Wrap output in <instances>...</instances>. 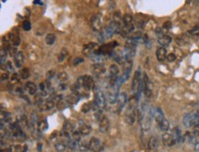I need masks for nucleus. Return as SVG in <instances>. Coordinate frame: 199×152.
I'll list each match as a JSON object with an SVG mask.
<instances>
[{
	"mask_svg": "<svg viewBox=\"0 0 199 152\" xmlns=\"http://www.w3.org/2000/svg\"><path fill=\"white\" fill-rule=\"evenodd\" d=\"M18 75H19V77L21 78L22 79H28V78H30V69H29V68H27V67L22 68L21 70L19 71Z\"/></svg>",
	"mask_w": 199,
	"mask_h": 152,
	"instance_id": "obj_23",
	"label": "nucleus"
},
{
	"mask_svg": "<svg viewBox=\"0 0 199 152\" xmlns=\"http://www.w3.org/2000/svg\"><path fill=\"white\" fill-rule=\"evenodd\" d=\"M162 142L167 147H173L174 145H175V143H177L173 133L171 134V133H164L162 135Z\"/></svg>",
	"mask_w": 199,
	"mask_h": 152,
	"instance_id": "obj_7",
	"label": "nucleus"
},
{
	"mask_svg": "<svg viewBox=\"0 0 199 152\" xmlns=\"http://www.w3.org/2000/svg\"><path fill=\"white\" fill-rule=\"evenodd\" d=\"M56 40V36L54 35L53 33H49L46 35V38H45V41H46V44L48 45H52L54 44V41H55Z\"/></svg>",
	"mask_w": 199,
	"mask_h": 152,
	"instance_id": "obj_25",
	"label": "nucleus"
},
{
	"mask_svg": "<svg viewBox=\"0 0 199 152\" xmlns=\"http://www.w3.org/2000/svg\"><path fill=\"white\" fill-rule=\"evenodd\" d=\"M78 149L81 150V151H86L89 149V146H88V144L84 141V140H79L78 141Z\"/></svg>",
	"mask_w": 199,
	"mask_h": 152,
	"instance_id": "obj_27",
	"label": "nucleus"
},
{
	"mask_svg": "<svg viewBox=\"0 0 199 152\" xmlns=\"http://www.w3.org/2000/svg\"><path fill=\"white\" fill-rule=\"evenodd\" d=\"M66 147H67V144L64 143L63 141L55 144V148L58 152H64V150L66 149Z\"/></svg>",
	"mask_w": 199,
	"mask_h": 152,
	"instance_id": "obj_28",
	"label": "nucleus"
},
{
	"mask_svg": "<svg viewBox=\"0 0 199 152\" xmlns=\"http://www.w3.org/2000/svg\"><path fill=\"white\" fill-rule=\"evenodd\" d=\"M155 33H156V35L158 36V38H160V37L164 35V34H163V29H162V28H160V27H158L156 29Z\"/></svg>",
	"mask_w": 199,
	"mask_h": 152,
	"instance_id": "obj_36",
	"label": "nucleus"
},
{
	"mask_svg": "<svg viewBox=\"0 0 199 152\" xmlns=\"http://www.w3.org/2000/svg\"><path fill=\"white\" fill-rule=\"evenodd\" d=\"M157 145H158V140L156 136H150L148 142V148L150 150H152L157 148Z\"/></svg>",
	"mask_w": 199,
	"mask_h": 152,
	"instance_id": "obj_22",
	"label": "nucleus"
},
{
	"mask_svg": "<svg viewBox=\"0 0 199 152\" xmlns=\"http://www.w3.org/2000/svg\"><path fill=\"white\" fill-rule=\"evenodd\" d=\"M109 126H110V123H109V120L107 117L106 116H103L101 120L99 121V130L101 133H107L108 129H109Z\"/></svg>",
	"mask_w": 199,
	"mask_h": 152,
	"instance_id": "obj_10",
	"label": "nucleus"
},
{
	"mask_svg": "<svg viewBox=\"0 0 199 152\" xmlns=\"http://www.w3.org/2000/svg\"><path fill=\"white\" fill-rule=\"evenodd\" d=\"M57 79L58 81L61 83V84H63L64 83L67 79H68V75L66 72H61L57 75Z\"/></svg>",
	"mask_w": 199,
	"mask_h": 152,
	"instance_id": "obj_26",
	"label": "nucleus"
},
{
	"mask_svg": "<svg viewBox=\"0 0 199 152\" xmlns=\"http://www.w3.org/2000/svg\"><path fill=\"white\" fill-rule=\"evenodd\" d=\"M158 43H159V44L161 45V47H165V46H168L171 43V37L169 36V35H165L164 34L163 36L158 38Z\"/></svg>",
	"mask_w": 199,
	"mask_h": 152,
	"instance_id": "obj_16",
	"label": "nucleus"
},
{
	"mask_svg": "<svg viewBox=\"0 0 199 152\" xmlns=\"http://www.w3.org/2000/svg\"><path fill=\"white\" fill-rule=\"evenodd\" d=\"M119 66L113 64L109 66V77H114V78H119Z\"/></svg>",
	"mask_w": 199,
	"mask_h": 152,
	"instance_id": "obj_21",
	"label": "nucleus"
},
{
	"mask_svg": "<svg viewBox=\"0 0 199 152\" xmlns=\"http://www.w3.org/2000/svg\"><path fill=\"white\" fill-rule=\"evenodd\" d=\"M92 71L95 75L97 76H100V75H103L105 72H106V67L105 66L103 65L102 63L100 64H95L92 66Z\"/></svg>",
	"mask_w": 199,
	"mask_h": 152,
	"instance_id": "obj_11",
	"label": "nucleus"
},
{
	"mask_svg": "<svg viewBox=\"0 0 199 152\" xmlns=\"http://www.w3.org/2000/svg\"><path fill=\"white\" fill-rule=\"evenodd\" d=\"M8 78V72H5V73H2L1 74V81H5Z\"/></svg>",
	"mask_w": 199,
	"mask_h": 152,
	"instance_id": "obj_43",
	"label": "nucleus"
},
{
	"mask_svg": "<svg viewBox=\"0 0 199 152\" xmlns=\"http://www.w3.org/2000/svg\"><path fill=\"white\" fill-rule=\"evenodd\" d=\"M88 146H89V149L93 152H99L103 148V145H102L101 140L95 136L91 138L90 141L88 143Z\"/></svg>",
	"mask_w": 199,
	"mask_h": 152,
	"instance_id": "obj_6",
	"label": "nucleus"
},
{
	"mask_svg": "<svg viewBox=\"0 0 199 152\" xmlns=\"http://www.w3.org/2000/svg\"><path fill=\"white\" fill-rule=\"evenodd\" d=\"M46 76H47V78L48 79H51V78H52L54 77V76H55V71H54V70L48 71L47 74H46Z\"/></svg>",
	"mask_w": 199,
	"mask_h": 152,
	"instance_id": "obj_40",
	"label": "nucleus"
},
{
	"mask_svg": "<svg viewBox=\"0 0 199 152\" xmlns=\"http://www.w3.org/2000/svg\"><path fill=\"white\" fill-rule=\"evenodd\" d=\"M5 68H6V70L8 72H14V67H13L11 62H8V63L6 64Z\"/></svg>",
	"mask_w": 199,
	"mask_h": 152,
	"instance_id": "obj_35",
	"label": "nucleus"
},
{
	"mask_svg": "<svg viewBox=\"0 0 199 152\" xmlns=\"http://www.w3.org/2000/svg\"><path fill=\"white\" fill-rule=\"evenodd\" d=\"M94 94H95L94 101L95 102V104H97L100 109L105 108L107 100H106V97L104 96V94H103V92L101 91V89L98 88L97 87H95L94 88Z\"/></svg>",
	"mask_w": 199,
	"mask_h": 152,
	"instance_id": "obj_3",
	"label": "nucleus"
},
{
	"mask_svg": "<svg viewBox=\"0 0 199 152\" xmlns=\"http://www.w3.org/2000/svg\"><path fill=\"white\" fill-rule=\"evenodd\" d=\"M79 131H80L82 136H88L91 133L92 128H91L90 126H88V124H86V123H82L79 126Z\"/></svg>",
	"mask_w": 199,
	"mask_h": 152,
	"instance_id": "obj_19",
	"label": "nucleus"
},
{
	"mask_svg": "<svg viewBox=\"0 0 199 152\" xmlns=\"http://www.w3.org/2000/svg\"><path fill=\"white\" fill-rule=\"evenodd\" d=\"M167 60L169 61V62H174V61H175V59H176V55L174 54H169L168 55H167Z\"/></svg>",
	"mask_w": 199,
	"mask_h": 152,
	"instance_id": "obj_39",
	"label": "nucleus"
},
{
	"mask_svg": "<svg viewBox=\"0 0 199 152\" xmlns=\"http://www.w3.org/2000/svg\"><path fill=\"white\" fill-rule=\"evenodd\" d=\"M37 147H38V151L39 152H42V143H39Z\"/></svg>",
	"mask_w": 199,
	"mask_h": 152,
	"instance_id": "obj_46",
	"label": "nucleus"
},
{
	"mask_svg": "<svg viewBox=\"0 0 199 152\" xmlns=\"http://www.w3.org/2000/svg\"><path fill=\"white\" fill-rule=\"evenodd\" d=\"M22 27H23V30L24 31H29L31 29V24H30V22L29 21V20H25V21H23Z\"/></svg>",
	"mask_w": 199,
	"mask_h": 152,
	"instance_id": "obj_34",
	"label": "nucleus"
},
{
	"mask_svg": "<svg viewBox=\"0 0 199 152\" xmlns=\"http://www.w3.org/2000/svg\"><path fill=\"white\" fill-rule=\"evenodd\" d=\"M189 33L193 34V35H195V36H199V25L195 27L194 29H192Z\"/></svg>",
	"mask_w": 199,
	"mask_h": 152,
	"instance_id": "obj_37",
	"label": "nucleus"
},
{
	"mask_svg": "<svg viewBox=\"0 0 199 152\" xmlns=\"http://www.w3.org/2000/svg\"><path fill=\"white\" fill-rule=\"evenodd\" d=\"M12 41H13V44L15 46H18L20 43V38L18 36H15V37H13Z\"/></svg>",
	"mask_w": 199,
	"mask_h": 152,
	"instance_id": "obj_42",
	"label": "nucleus"
},
{
	"mask_svg": "<svg viewBox=\"0 0 199 152\" xmlns=\"http://www.w3.org/2000/svg\"><path fill=\"white\" fill-rule=\"evenodd\" d=\"M159 126H160V129L162 131H163V132H167V131L169 130V128H170V123H169L168 120L164 119L159 123Z\"/></svg>",
	"mask_w": 199,
	"mask_h": 152,
	"instance_id": "obj_24",
	"label": "nucleus"
},
{
	"mask_svg": "<svg viewBox=\"0 0 199 152\" xmlns=\"http://www.w3.org/2000/svg\"><path fill=\"white\" fill-rule=\"evenodd\" d=\"M91 110H92V108H91V103L90 102H89V103H85V104H83V105H82V107H81V111L84 113H88L89 111H91Z\"/></svg>",
	"mask_w": 199,
	"mask_h": 152,
	"instance_id": "obj_30",
	"label": "nucleus"
},
{
	"mask_svg": "<svg viewBox=\"0 0 199 152\" xmlns=\"http://www.w3.org/2000/svg\"><path fill=\"white\" fill-rule=\"evenodd\" d=\"M156 57L158 59V61L159 62H162L166 59L167 57V51L165 48L163 47H159L157 48L156 50Z\"/></svg>",
	"mask_w": 199,
	"mask_h": 152,
	"instance_id": "obj_12",
	"label": "nucleus"
},
{
	"mask_svg": "<svg viewBox=\"0 0 199 152\" xmlns=\"http://www.w3.org/2000/svg\"><path fill=\"white\" fill-rule=\"evenodd\" d=\"M127 101H128V96H127V93L126 92H122L119 94V100H118V113H121V111L123 110V108L125 107L126 103H127Z\"/></svg>",
	"mask_w": 199,
	"mask_h": 152,
	"instance_id": "obj_9",
	"label": "nucleus"
},
{
	"mask_svg": "<svg viewBox=\"0 0 199 152\" xmlns=\"http://www.w3.org/2000/svg\"><path fill=\"white\" fill-rule=\"evenodd\" d=\"M77 82L81 85V87L86 91H91L92 88H95L94 79H93V78L91 77V76H89V75H86V76H84V77L79 78L77 79Z\"/></svg>",
	"mask_w": 199,
	"mask_h": 152,
	"instance_id": "obj_2",
	"label": "nucleus"
},
{
	"mask_svg": "<svg viewBox=\"0 0 199 152\" xmlns=\"http://www.w3.org/2000/svg\"><path fill=\"white\" fill-rule=\"evenodd\" d=\"M67 54H68V52H67L66 49H63V50H61V53H60V54H59V56H58L59 62H63V61L66 58Z\"/></svg>",
	"mask_w": 199,
	"mask_h": 152,
	"instance_id": "obj_31",
	"label": "nucleus"
},
{
	"mask_svg": "<svg viewBox=\"0 0 199 152\" xmlns=\"http://www.w3.org/2000/svg\"><path fill=\"white\" fill-rule=\"evenodd\" d=\"M80 100V94L79 92H73V94L66 96L65 101H67L68 104H75Z\"/></svg>",
	"mask_w": 199,
	"mask_h": 152,
	"instance_id": "obj_13",
	"label": "nucleus"
},
{
	"mask_svg": "<svg viewBox=\"0 0 199 152\" xmlns=\"http://www.w3.org/2000/svg\"><path fill=\"white\" fill-rule=\"evenodd\" d=\"M171 28V21H166V22H164L163 26H162V29L163 30H170Z\"/></svg>",
	"mask_w": 199,
	"mask_h": 152,
	"instance_id": "obj_41",
	"label": "nucleus"
},
{
	"mask_svg": "<svg viewBox=\"0 0 199 152\" xmlns=\"http://www.w3.org/2000/svg\"><path fill=\"white\" fill-rule=\"evenodd\" d=\"M84 62V58H82V57H76V58H74L73 59V65L75 66H77L81 63H83Z\"/></svg>",
	"mask_w": 199,
	"mask_h": 152,
	"instance_id": "obj_38",
	"label": "nucleus"
},
{
	"mask_svg": "<svg viewBox=\"0 0 199 152\" xmlns=\"http://www.w3.org/2000/svg\"><path fill=\"white\" fill-rule=\"evenodd\" d=\"M153 117L155 118V120H156V122L158 123V124H159V123H160L162 120L165 119V118H164V114H163V113H162V109H161V108H159V107L155 109Z\"/></svg>",
	"mask_w": 199,
	"mask_h": 152,
	"instance_id": "obj_18",
	"label": "nucleus"
},
{
	"mask_svg": "<svg viewBox=\"0 0 199 152\" xmlns=\"http://www.w3.org/2000/svg\"><path fill=\"white\" fill-rule=\"evenodd\" d=\"M47 128H48V123L46 119H43L39 123V129L42 131H42H45Z\"/></svg>",
	"mask_w": 199,
	"mask_h": 152,
	"instance_id": "obj_29",
	"label": "nucleus"
},
{
	"mask_svg": "<svg viewBox=\"0 0 199 152\" xmlns=\"http://www.w3.org/2000/svg\"><path fill=\"white\" fill-rule=\"evenodd\" d=\"M195 149L196 151H199V142H196V143L195 144Z\"/></svg>",
	"mask_w": 199,
	"mask_h": 152,
	"instance_id": "obj_47",
	"label": "nucleus"
},
{
	"mask_svg": "<svg viewBox=\"0 0 199 152\" xmlns=\"http://www.w3.org/2000/svg\"><path fill=\"white\" fill-rule=\"evenodd\" d=\"M142 82H143V92H144V95H145V97L147 99H150V98H152V81L150 80L148 75L146 73H144Z\"/></svg>",
	"mask_w": 199,
	"mask_h": 152,
	"instance_id": "obj_4",
	"label": "nucleus"
},
{
	"mask_svg": "<svg viewBox=\"0 0 199 152\" xmlns=\"http://www.w3.org/2000/svg\"><path fill=\"white\" fill-rule=\"evenodd\" d=\"M26 88L27 89H28V91L30 95H35L37 93V91H38V88L36 86V84H34L33 82H27L26 84Z\"/></svg>",
	"mask_w": 199,
	"mask_h": 152,
	"instance_id": "obj_20",
	"label": "nucleus"
},
{
	"mask_svg": "<svg viewBox=\"0 0 199 152\" xmlns=\"http://www.w3.org/2000/svg\"><path fill=\"white\" fill-rule=\"evenodd\" d=\"M81 133H80V131L78 130H76V131H73V132L72 133V138L73 140H75V141H79V140H81Z\"/></svg>",
	"mask_w": 199,
	"mask_h": 152,
	"instance_id": "obj_33",
	"label": "nucleus"
},
{
	"mask_svg": "<svg viewBox=\"0 0 199 152\" xmlns=\"http://www.w3.org/2000/svg\"><path fill=\"white\" fill-rule=\"evenodd\" d=\"M58 88H59V91H65V89L67 88V85L65 84V83H63V84H60L59 85V87H58Z\"/></svg>",
	"mask_w": 199,
	"mask_h": 152,
	"instance_id": "obj_44",
	"label": "nucleus"
},
{
	"mask_svg": "<svg viewBox=\"0 0 199 152\" xmlns=\"http://www.w3.org/2000/svg\"><path fill=\"white\" fill-rule=\"evenodd\" d=\"M14 62L17 67H21L24 64V54L21 51H18L14 56Z\"/></svg>",
	"mask_w": 199,
	"mask_h": 152,
	"instance_id": "obj_15",
	"label": "nucleus"
},
{
	"mask_svg": "<svg viewBox=\"0 0 199 152\" xmlns=\"http://www.w3.org/2000/svg\"><path fill=\"white\" fill-rule=\"evenodd\" d=\"M54 105H55V102H54V100L50 98V99H47L44 101V102L42 103V105L40 106V110L42 111H49L51 109H52L54 107Z\"/></svg>",
	"mask_w": 199,
	"mask_h": 152,
	"instance_id": "obj_14",
	"label": "nucleus"
},
{
	"mask_svg": "<svg viewBox=\"0 0 199 152\" xmlns=\"http://www.w3.org/2000/svg\"><path fill=\"white\" fill-rule=\"evenodd\" d=\"M40 91H42V92L45 91V83H40Z\"/></svg>",
	"mask_w": 199,
	"mask_h": 152,
	"instance_id": "obj_45",
	"label": "nucleus"
},
{
	"mask_svg": "<svg viewBox=\"0 0 199 152\" xmlns=\"http://www.w3.org/2000/svg\"><path fill=\"white\" fill-rule=\"evenodd\" d=\"M90 23H91V27L93 28V30L95 31H101V28H102V20L99 15H94L91 18L90 20Z\"/></svg>",
	"mask_w": 199,
	"mask_h": 152,
	"instance_id": "obj_8",
	"label": "nucleus"
},
{
	"mask_svg": "<svg viewBox=\"0 0 199 152\" xmlns=\"http://www.w3.org/2000/svg\"><path fill=\"white\" fill-rule=\"evenodd\" d=\"M131 88H132L133 94L135 96L137 95V98L139 100L140 94L143 89V82L141 79V74H140V69H138L134 74V77L132 79V84H131Z\"/></svg>",
	"mask_w": 199,
	"mask_h": 152,
	"instance_id": "obj_1",
	"label": "nucleus"
},
{
	"mask_svg": "<svg viewBox=\"0 0 199 152\" xmlns=\"http://www.w3.org/2000/svg\"><path fill=\"white\" fill-rule=\"evenodd\" d=\"M173 135L174 136V137H175V139H176V142H177V143H182V142H183V140H184V136H183V135H182V131H181L180 127L176 126V127L174 129V131H173Z\"/></svg>",
	"mask_w": 199,
	"mask_h": 152,
	"instance_id": "obj_17",
	"label": "nucleus"
},
{
	"mask_svg": "<svg viewBox=\"0 0 199 152\" xmlns=\"http://www.w3.org/2000/svg\"><path fill=\"white\" fill-rule=\"evenodd\" d=\"M19 75H18V73H13L12 74V76H11V78H10V82H11V84L12 85H14V84H16V83H18V80H19Z\"/></svg>",
	"mask_w": 199,
	"mask_h": 152,
	"instance_id": "obj_32",
	"label": "nucleus"
},
{
	"mask_svg": "<svg viewBox=\"0 0 199 152\" xmlns=\"http://www.w3.org/2000/svg\"><path fill=\"white\" fill-rule=\"evenodd\" d=\"M183 124L186 127H194L197 126L198 124V116L195 113H190L185 114L183 117Z\"/></svg>",
	"mask_w": 199,
	"mask_h": 152,
	"instance_id": "obj_5",
	"label": "nucleus"
},
{
	"mask_svg": "<svg viewBox=\"0 0 199 152\" xmlns=\"http://www.w3.org/2000/svg\"><path fill=\"white\" fill-rule=\"evenodd\" d=\"M34 4H40V5H42V2H38V1H35V2H34Z\"/></svg>",
	"mask_w": 199,
	"mask_h": 152,
	"instance_id": "obj_48",
	"label": "nucleus"
}]
</instances>
